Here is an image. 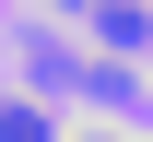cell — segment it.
I'll use <instances>...</instances> for the list:
<instances>
[{
    "label": "cell",
    "instance_id": "1",
    "mask_svg": "<svg viewBox=\"0 0 153 142\" xmlns=\"http://www.w3.org/2000/svg\"><path fill=\"white\" fill-rule=\"evenodd\" d=\"M0 142H59V130H47V107H36V95H0Z\"/></svg>",
    "mask_w": 153,
    "mask_h": 142
},
{
    "label": "cell",
    "instance_id": "2",
    "mask_svg": "<svg viewBox=\"0 0 153 142\" xmlns=\"http://www.w3.org/2000/svg\"><path fill=\"white\" fill-rule=\"evenodd\" d=\"M94 142H118V130H94Z\"/></svg>",
    "mask_w": 153,
    "mask_h": 142
}]
</instances>
